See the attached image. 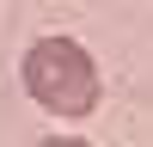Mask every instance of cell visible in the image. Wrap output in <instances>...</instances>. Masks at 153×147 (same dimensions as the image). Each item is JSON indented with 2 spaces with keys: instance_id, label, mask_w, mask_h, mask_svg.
<instances>
[{
  "instance_id": "obj_1",
  "label": "cell",
  "mask_w": 153,
  "mask_h": 147,
  "mask_svg": "<svg viewBox=\"0 0 153 147\" xmlns=\"http://www.w3.org/2000/svg\"><path fill=\"white\" fill-rule=\"evenodd\" d=\"M19 80H25V92H31L49 117H61V122L92 117L98 92H104L92 49L74 43V37H37V43L25 49V61H19Z\"/></svg>"
},
{
  "instance_id": "obj_2",
  "label": "cell",
  "mask_w": 153,
  "mask_h": 147,
  "mask_svg": "<svg viewBox=\"0 0 153 147\" xmlns=\"http://www.w3.org/2000/svg\"><path fill=\"white\" fill-rule=\"evenodd\" d=\"M37 147H92V141H86V135H43Z\"/></svg>"
}]
</instances>
